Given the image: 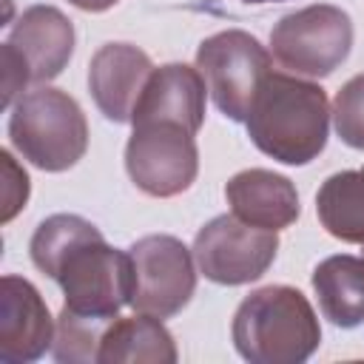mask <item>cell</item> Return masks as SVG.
<instances>
[{"mask_svg": "<svg viewBox=\"0 0 364 364\" xmlns=\"http://www.w3.org/2000/svg\"><path fill=\"white\" fill-rule=\"evenodd\" d=\"M245 125L262 154L284 165H307L327 145V94L316 82L270 71L250 105Z\"/></svg>", "mask_w": 364, "mask_h": 364, "instance_id": "1", "label": "cell"}, {"mask_svg": "<svg viewBox=\"0 0 364 364\" xmlns=\"http://www.w3.org/2000/svg\"><path fill=\"white\" fill-rule=\"evenodd\" d=\"M318 341V318L296 287L270 284L236 307L233 344L253 364H299L313 355Z\"/></svg>", "mask_w": 364, "mask_h": 364, "instance_id": "2", "label": "cell"}, {"mask_svg": "<svg viewBox=\"0 0 364 364\" xmlns=\"http://www.w3.org/2000/svg\"><path fill=\"white\" fill-rule=\"evenodd\" d=\"M11 145L23 159L43 171H68L88 148V122L74 97L60 88L23 94L9 119Z\"/></svg>", "mask_w": 364, "mask_h": 364, "instance_id": "3", "label": "cell"}, {"mask_svg": "<svg viewBox=\"0 0 364 364\" xmlns=\"http://www.w3.org/2000/svg\"><path fill=\"white\" fill-rule=\"evenodd\" d=\"M273 57L282 68L304 77L333 74L350 54V14L330 3H313L284 14L270 31Z\"/></svg>", "mask_w": 364, "mask_h": 364, "instance_id": "4", "label": "cell"}, {"mask_svg": "<svg viewBox=\"0 0 364 364\" xmlns=\"http://www.w3.org/2000/svg\"><path fill=\"white\" fill-rule=\"evenodd\" d=\"M196 68L216 108L228 119L245 122L264 77L270 74V54L253 34L228 28L202 40Z\"/></svg>", "mask_w": 364, "mask_h": 364, "instance_id": "5", "label": "cell"}, {"mask_svg": "<svg viewBox=\"0 0 364 364\" xmlns=\"http://www.w3.org/2000/svg\"><path fill=\"white\" fill-rule=\"evenodd\" d=\"M63 287L65 307L82 316L114 318L122 304H131L134 264L131 253L114 250L105 239H91L71 250L54 273Z\"/></svg>", "mask_w": 364, "mask_h": 364, "instance_id": "6", "label": "cell"}, {"mask_svg": "<svg viewBox=\"0 0 364 364\" xmlns=\"http://www.w3.org/2000/svg\"><path fill=\"white\" fill-rule=\"evenodd\" d=\"M131 182L148 196H176L191 188L199 171L193 131L176 122H139L125 145Z\"/></svg>", "mask_w": 364, "mask_h": 364, "instance_id": "7", "label": "cell"}, {"mask_svg": "<svg viewBox=\"0 0 364 364\" xmlns=\"http://www.w3.org/2000/svg\"><path fill=\"white\" fill-rule=\"evenodd\" d=\"M128 253L134 264L131 307L136 313L168 318L191 301L196 290L193 256L176 236H145L134 242Z\"/></svg>", "mask_w": 364, "mask_h": 364, "instance_id": "8", "label": "cell"}, {"mask_svg": "<svg viewBox=\"0 0 364 364\" xmlns=\"http://www.w3.org/2000/svg\"><path fill=\"white\" fill-rule=\"evenodd\" d=\"M279 236L242 222L233 213L210 219L193 239V259L205 279L216 284L256 282L276 259Z\"/></svg>", "mask_w": 364, "mask_h": 364, "instance_id": "9", "label": "cell"}, {"mask_svg": "<svg viewBox=\"0 0 364 364\" xmlns=\"http://www.w3.org/2000/svg\"><path fill=\"white\" fill-rule=\"evenodd\" d=\"M54 344V324L37 287L20 276L0 282V361L26 364Z\"/></svg>", "mask_w": 364, "mask_h": 364, "instance_id": "10", "label": "cell"}, {"mask_svg": "<svg viewBox=\"0 0 364 364\" xmlns=\"http://www.w3.org/2000/svg\"><path fill=\"white\" fill-rule=\"evenodd\" d=\"M154 74L151 57L131 43H105L88 65V88L111 122H131L139 94Z\"/></svg>", "mask_w": 364, "mask_h": 364, "instance_id": "11", "label": "cell"}, {"mask_svg": "<svg viewBox=\"0 0 364 364\" xmlns=\"http://www.w3.org/2000/svg\"><path fill=\"white\" fill-rule=\"evenodd\" d=\"M205 91L208 85L199 68L182 63L154 68L139 94L131 122H176L196 134L205 119Z\"/></svg>", "mask_w": 364, "mask_h": 364, "instance_id": "12", "label": "cell"}, {"mask_svg": "<svg viewBox=\"0 0 364 364\" xmlns=\"http://www.w3.org/2000/svg\"><path fill=\"white\" fill-rule=\"evenodd\" d=\"M28 65L31 82L54 80L74 54V26L54 6H31L6 40Z\"/></svg>", "mask_w": 364, "mask_h": 364, "instance_id": "13", "label": "cell"}, {"mask_svg": "<svg viewBox=\"0 0 364 364\" xmlns=\"http://www.w3.org/2000/svg\"><path fill=\"white\" fill-rule=\"evenodd\" d=\"M225 199L233 216L264 230H282L293 225L301 210L293 182L264 168H247L230 176L225 185Z\"/></svg>", "mask_w": 364, "mask_h": 364, "instance_id": "14", "label": "cell"}, {"mask_svg": "<svg viewBox=\"0 0 364 364\" xmlns=\"http://www.w3.org/2000/svg\"><path fill=\"white\" fill-rule=\"evenodd\" d=\"M97 361L105 364H119V361H134V364H173L176 361V347L171 333L162 327V318L136 313V316H117L102 333L100 341V355Z\"/></svg>", "mask_w": 364, "mask_h": 364, "instance_id": "15", "label": "cell"}, {"mask_svg": "<svg viewBox=\"0 0 364 364\" xmlns=\"http://www.w3.org/2000/svg\"><path fill=\"white\" fill-rule=\"evenodd\" d=\"M313 290L324 318L336 327H358L364 321V259L338 253L313 270Z\"/></svg>", "mask_w": 364, "mask_h": 364, "instance_id": "16", "label": "cell"}, {"mask_svg": "<svg viewBox=\"0 0 364 364\" xmlns=\"http://www.w3.org/2000/svg\"><path fill=\"white\" fill-rule=\"evenodd\" d=\"M316 210L330 236L364 245V168L327 176L316 193Z\"/></svg>", "mask_w": 364, "mask_h": 364, "instance_id": "17", "label": "cell"}, {"mask_svg": "<svg viewBox=\"0 0 364 364\" xmlns=\"http://www.w3.org/2000/svg\"><path fill=\"white\" fill-rule=\"evenodd\" d=\"M100 228L91 225L88 219L77 216V213H54L46 222L37 225L34 236H31V262L37 264V270H43L46 276L54 279L57 267L63 264V259L77 250L80 245L100 239Z\"/></svg>", "mask_w": 364, "mask_h": 364, "instance_id": "18", "label": "cell"}, {"mask_svg": "<svg viewBox=\"0 0 364 364\" xmlns=\"http://www.w3.org/2000/svg\"><path fill=\"white\" fill-rule=\"evenodd\" d=\"M108 324L111 318L82 316V313L63 307L57 318V330H54V358L57 361H97L100 341Z\"/></svg>", "mask_w": 364, "mask_h": 364, "instance_id": "19", "label": "cell"}, {"mask_svg": "<svg viewBox=\"0 0 364 364\" xmlns=\"http://www.w3.org/2000/svg\"><path fill=\"white\" fill-rule=\"evenodd\" d=\"M336 134L344 145L364 151V74H355L341 85L333 102Z\"/></svg>", "mask_w": 364, "mask_h": 364, "instance_id": "20", "label": "cell"}, {"mask_svg": "<svg viewBox=\"0 0 364 364\" xmlns=\"http://www.w3.org/2000/svg\"><path fill=\"white\" fill-rule=\"evenodd\" d=\"M28 199V176L20 171L9 151H3V222L14 219V213Z\"/></svg>", "mask_w": 364, "mask_h": 364, "instance_id": "21", "label": "cell"}, {"mask_svg": "<svg viewBox=\"0 0 364 364\" xmlns=\"http://www.w3.org/2000/svg\"><path fill=\"white\" fill-rule=\"evenodd\" d=\"M0 60H3V108H9L11 100L26 88V82H31V74H28V65L23 63V57L9 43H3Z\"/></svg>", "mask_w": 364, "mask_h": 364, "instance_id": "22", "label": "cell"}, {"mask_svg": "<svg viewBox=\"0 0 364 364\" xmlns=\"http://www.w3.org/2000/svg\"><path fill=\"white\" fill-rule=\"evenodd\" d=\"M68 3L77 6V9H82V11H105V9L117 6L119 0H68Z\"/></svg>", "mask_w": 364, "mask_h": 364, "instance_id": "23", "label": "cell"}, {"mask_svg": "<svg viewBox=\"0 0 364 364\" xmlns=\"http://www.w3.org/2000/svg\"><path fill=\"white\" fill-rule=\"evenodd\" d=\"M245 3H282V0H245Z\"/></svg>", "mask_w": 364, "mask_h": 364, "instance_id": "24", "label": "cell"}]
</instances>
